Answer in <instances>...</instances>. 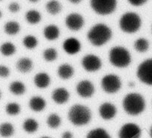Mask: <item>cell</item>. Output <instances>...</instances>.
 I'll return each instance as SVG.
<instances>
[{"label":"cell","instance_id":"obj_1","mask_svg":"<svg viewBox=\"0 0 152 138\" xmlns=\"http://www.w3.org/2000/svg\"><path fill=\"white\" fill-rule=\"evenodd\" d=\"M112 36L111 30L102 23L94 25L88 33V39L93 45L102 46L108 42Z\"/></svg>","mask_w":152,"mask_h":138},{"label":"cell","instance_id":"obj_2","mask_svg":"<svg viewBox=\"0 0 152 138\" xmlns=\"http://www.w3.org/2000/svg\"><path fill=\"white\" fill-rule=\"evenodd\" d=\"M123 108L128 114L137 116L145 110V102L143 96L139 93H129L124 98L123 102Z\"/></svg>","mask_w":152,"mask_h":138},{"label":"cell","instance_id":"obj_3","mask_svg":"<svg viewBox=\"0 0 152 138\" xmlns=\"http://www.w3.org/2000/svg\"><path fill=\"white\" fill-rule=\"evenodd\" d=\"M68 119L74 126H85L91 121V113L88 107L77 104L70 108Z\"/></svg>","mask_w":152,"mask_h":138},{"label":"cell","instance_id":"obj_4","mask_svg":"<svg viewBox=\"0 0 152 138\" xmlns=\"http://www.w3.org/2000/svg\"><path fill=\"white\" fill-rule=\"evenodd\" d=\"M142 21L139 15L134 12H127L120 19V29L127 34H134L139 31Z\"/></svg>","mask_w":152,"mask_h":138},{"label":"cell","instance_id":"obj_5","mask_svg":"<svg viewBox=\"0 0 152 138\" xmlns=\"http://www.w3.org/2000/svg\"><path fill=\"white\" fill-rule=\"evenodd\" d=\"M110 62L117 68H126L132 61L131 54L127 49L123 47H114L109 53Z\"/></svg>","mask_w":152,"mask_h":138},{"label":"cell","instance_id":"obj_6","mask_svg":"<svg viewBox=\"0 0 152 138\" xmlns=\"http://www.w3.org/2000/svg\"><path fill=\"white\" fill-rule=\"evenodd\" d=\"M91 7L97 14L109 15L117 7V0H91Z\"/></svg>","mask_w":152,"mask_h":138},{"label":"cell","instance_id":"obj_7","mask_svg":"<svg viewBox=\"0 0 152 138\" xmlns=\"http://www.w3.org/2000/svg\"><path fill=\"white\" fill-rule=\"evenodd\" d=\"M137 75L142 83L152 85V58L143 61L139 65Z\"/></svg>","mask_w":152,"mask_h":138},{"label":"cell","instance_id":"obj_8","mask_svg":"<svg viewBox=\"0 0 152 138\" xmlns=\"http://www.w3.org/2000/svg\"><path fill=\"white\" fill-rule=\"evenodd\" d=\"M101 85L104 91L108 93H114L121 88V81L118 76L108 74L102 78Z\"/></svg>","mask_w":152,"mask_h":138},{"label":"cell","instance_id":"obj_9","mask_svg":"<svg viewBox=\"0 0 152 138\" xmlns=\"http://www.w3.org/2000/svg\"><path fill=\"white\" fill-rule=\"evenodd\" d=\"M142 131L135 123H126L123 125L119 131V138H140Z\"/></svg>","mask_w":152,"mask_h":138},{"label":"cell","instance_id":"obj_10","mask_svg":"<svg viewBox=\"0 0 152 138\" xmlns=\"http://www.w3.org/2000/svg\"><path fill=\"white\" fill-rule=\"evenodd\" d=\"M82 65L86 71L89 72L96 71L102 66V61L97 56L88 54L84 56L82 60Z\"/></svg>","mask_w":152,"mask_h":138},{"label":"cell","instance_id":"obj_11","mask_svg":"<svg viewBox=\"0 0 152 138\" xmlns=\"http://www.w3.org/2000/svg\"><path fill=\"white\" fill-rule=\"evenodd\" d=\"M85 23L84 18L77 13H72L65 19V25L73 31H80Z\"/></svg>","mask_w":152,"mask_h":138},{"label":"cell","instance_id":"obj_12","mask_svg":"<svg viewBox=\"0 0 152 138\" xmlns=\"http://www.w3.org/2000/svg\"><path fill=\"white\" fill-rule=\"evenodd\" d=\"M94 86L88 80H83L77 85V92L81 97H91L94 93Z\"/></svg>","mask_w":152,"mask_h":138},{"label":"cell","instance_id":"obj_13","mask_svg":"<svg viewBox=\"0 0 152 138\" xmlns=\"http://www.w3.org/2000/svg\"><path fill=\"white\" fill-rule=\"evenodd\" d=\"M99 112L100 117L103 120H109L115 117L117 114V108L113 104L110 102H105L99 106Z\"/></svg>","mask_w":152,"mask_h":138},{"label":"cell","instance_id":"obj_14","mask_svg":"<svg viewBox=\"0 0 152 138\" xmlns=\"http://www.w3.org/2000/svg\"><path fill=\"white\" fill-rule=\"evenodd\" d=\"M81 48V45L78 39L76 38H68L64 42L63 49L68 54H75L78 53Z\"/></svg>","mask_w":152,"mask_h":138},{"label":"cell","instance_id":"obj_15","mask_svg":"<svg viewBox=\"0 0 152 138\" xmlns=\"http://www.w3.org/2000/svg\"><path fill=\"white\" fill-rule=\"evenodd\" d=\"M69 96V93L66 89L64 88H59L53 91L52 93V99L56 103L62 105L68 102Z\"/></svg>","mask_w":152,"mask_h":138},{"label":"cell","instance_id":"obj_16","mask_svg":"<svg viewBox=\"0 0 152 138\" xmlns=\"http://www.w3.org/2000/svg\"><path fill=\"white\" fill-rule=\"evenodd\" d=\"M50 77L47 73H39L34 77V83L39 88H45L50 85Z\"/></svg>","mask_w":152,"mask_h":138},{"label":"cell","instance_id":"obj_17","mask_svg":"<svg viewBox=\"0 0 152 138\" xmlns=\"http://www.w3.org/2000/svg\"><path fill=\"white\" fill-rule=\"evenodd\" d=\"M46 102L41 96H33L29 102V107L32 111L39 112L45 108Z\"/></svg>","mask_w":152,"mask_h":138},{"label":"cell","instance_id":"obj_18","mask_svg":"<svg viewBox=\"0 0 152 138\" xmlns=\"http://www.w3.org/2000/svg\"><path fill=\"white\" fill-rule=\"evenodd\" d=\"M33 68V62L29 58H21L16 62V69L21 73H28Z\"/></svg>","mask_w":152,"mask_h":138},{"label":"cell","instance_id":"obj_19","mask_svg":"<svg viewBox=\"0 0 152 138\" xmlns=\"http://www.w3.org/2000/svg\"><path fill=\"white\" fill-rule=\"evenodd\" d=\"M59 29L56 25H49L46 26L44 29V36L48 40H55L59 37Z\"/></svg>","mask_w":152,"mask_h":138},{"label":"cell","instance_id":"obj_20","mask_svg":"<svg viewBox=\"0 0 152 138\" xmlns=\"http://www.w3.org/2000/svg\"><path fill=\"white\" fill-rule=\"evenodd\" d=\"M58 75L61 79L68 80L74 74V68L71 65L68 64H63L58 68Z\"/></svg>","mask_w":152,"mask_h":138},{"label":"cell","instance_id":"obj_21","mask_svg":"<svg viewBox=\"0 0 152 138\" xmlns=\"http://www.w3.org/2000/svg\"><path fill=\"white\" fill-rule=\"evenodd\" d=\"M4 32L10 36L17 34L20 31V25L17 22L15 21H9L4 26Z\"/></svg>","mask_w":152,"mask_h":138},{"label":"cell","instance_id":"obj_22","mask_svg":"<svg viewBox=\"0 0 152 138\" xmlns=\"http://www.w3.org/2000/svg\"><path fill=\"white\" fill-rule=\"evenodd\" d=\"M46 10L51 15H56L62 10V5L57 0H50L46 4Z\"/></svg>","mask_w":152,"mask_h":138},{"label":"cell","instance_id":"obj_23","mask_svg":"<svg viewBox=\"0 0 152 138\" xmlns=\"http://www.w3.org/2000/svg\"><path fill=\"white\" fill-rule=\"evenodd\" d=\"M9 90L14 95H22L25 92V85L19 81H14L11 83L9 86Z\"/></svg>","mask_w":152,"mask_h":138},{"label":"cell","instance_id":"obj_24","mask_svg":"<svg viewBox=\"0 0 152 138\" xmlns=\"http://www.w3.org/2000/svg\"><path fill=\"white\" fill-rule=\"evenodd\" d=\"M25 19L28 23L31 25H36L41 21L42 16L40 13L37 10H28L25 14Z\"/></svg>","mask_w":152,"mask_h":138},{"label":"cell","instance_id":"obj_25","mask_svg":"<svg viewBox=\"0 0 152 138\" xmlns=\"http://www.w3.org/2000/svg\"><path fill=\"white\" fill-rule=\"evenodd\" d=\"M22 127H23L24 131H26L27 133L32 134L37 131L39 128V124L37 120L32 118H29L25 120Z\"/></svg>","mask_w":152,"mask_h":138},{"label":"cell","instance_id":"obj_26","mask_svg":"<svg viewBox=\"0 0 152 138\" xmlns=\"http://www.w3.org/2000/svg\"><path fill=\"white\" fill-rule=\"evenodd\" d=\"M14 134V127L10 123H3L0 125V136L7 138Z\"/></svg>","mask_w":152,"mask_h":138},{"label":"cell","instance_id":"obj_27","mask_svg":"<svg viewBox=\"0 0 152 138\" xmlns=\"http://www.w3.org/2000/svg\"><path fill=\"white\" fill-rule=\"evenodd\" d=\"M16 52V47L10 42H6L0 46V53L4 56H10L14 54Z\"/></svg>","mask_w":152,"mask_h":138},{"label":"cell","instance_id":"obj_28","mask_svg":"<svg viewBox=\"0 0 152 138\" xmlns=\"http://www.w3.org/2000/svg\"><path fill=\"white\" fill-rule=\"evenodd\" d=\"M86 138H111V137L105 129L98 128L89 131Z\"/></svg>","mask_w":152,"mask_h":138},{"label":"cell","instance_id":"obj_29","mask_svg":"<svg viewBox=\"0 0 152 138\" xmlns=\"http://www.w3.org/2000/svg\"><path fill=\"white\" fill-rule=\"evenodd\" d=\"M148 47H149V43H148V40L145 39L140 38L135 41L134 48L136 49L137 51L144 53L148 50Z\"/></svg>","mask_w":152,"mask_h":138},{"label":"cell","instance_id":"obj_30","mask_svg":"<svg viewBox=\"0 0 152 138\" xmlns=\"http://www.w3.org/2000/svg\"><path fill=\"white\" fill-rule=\"evenodd\" d=\"M47 124L50 129H57L61 124L60 117L56 114H51L48 117Z\"/></svg>","mask_w":152,"mask_h":138},{"label":"cell","instance_id":"obj_31","mask_svg":"<svg viewBox=\"0 0 152 138\" xmlns=\"http://www.w3.org/2000/svg\"><path fill=\"white\" fill-rule=\"evenodd\" d=\"M21 108L17 102H9L6 105L5 111L8 115L16 116L20 113Z\"/></svg>","mask_w":152,"mask_h":138},{"label":"cell","instance_id":"obj_32","mask_svg":"<svg viewBox=\"0 0 152 138\" xmlns=\"http://www.w3.org/2000/svg\"><path fill=\"white\" fill-rule=\"evenodd\" d=\"M37 44H38L37 39L32 35L26 36L23 39L24 46L28 49H34V47H37Z\"/></svg>","mask_w":152,"mask_h":138},{"label":"cell","instance_id":"obj_33","mask_svg":"<svg viewBox=\"0 0 152 138\" xmlns=\"http://www.w3.org/2000/svg\"><path fill=\"white\" fill-rule=\"evenodd\" d=\"M43 56L47 62H52V61H54L57 57V52H56V49L52 48V47L48 48L45 50L44 53H43Z\"/></svg>","mask_w":152,"mask_h":138},{"label":"cell","instance_id":"obj_34","mask_svg":"<svg viewBox=\"0 0 152 138\" xmlns=\"http://www.w3.org/2000/svg\"><path fill=\"white\" fill-rule=\"evenodd\" d=\"M10 75V69L5 65H0V77L6 78Z\"/></svg>","mask_w":152,"mask_h":138},{"label":"cell","instance_id":"obj_35","mask_svg":"<svg viewBox=\"0 0 152 138\" xmlns=\"http://www.w3.org/2000/svg\"><path fill=\"white\" fill-rule=\"evenodd\" d=\"M8 10L11 13H17L20 10V5L17 2L13 1V2H11L8 5Z\"/></svg>","mask_w":152,"mask_h":138},{"label":"cell","instance_id":"obj_36","mask_svg":"<svg viewBox=\"0 0 152 138\" xmlns=\"http://www.w3.org/2000/svg\"><path fill=\"white\" fill-rule=\"evenodd\" d=\"M148 0H128L131 4L134 6H141L146 3Z\"/></svg>","mask_w":152,"mask_h":138},{"label":"cell","instance_id":"obj_37","mask_svg":"<svg viewBox=\"0 0 152 138\" xmlns=\"http://www.w3.org/2000/svg\"><path fill=\"white\" fill-rule=\"evenodd\" d=\"M73 134L70 131H65L62 134V138H73Z\"/></svg>","mask_w":152,"mask_h":138},{"label":"cell","instance_id":"obj_38","mask_svg":"<svg viewBox=\"0 0 152 138\" xmlns=\"http://www.w3.org/2000/svg\"><path fill=\"white\" fill-rule=\"evenodd\" d=\"M68 1H69L70 2L73 3V4H78V3H80L82 0H68Z\"/></svg>","mask_w":152,"mask_h":138},{"label":"cell","instance_id":"obj_39","mask_svg":"<svg viewBox=\"0 0 152 138\" xmlns=\"http://www.w3.org/2000/svg\"><path fill=\"white\" fill-rule=\"evenodd\" d=\"M38 1L39 0H29V1H31L32 3H37Z\"/></svg>","mask_w":152,"mask_h":138},{"label":"cell","instance_id":"obj_40","mask_svg":"<svg viewBox=\"0 0 152 138\" xmlns=\"http://www.w3.org/2000/svg\"><path fill=\"white\" fill-rule=\"evenodd\" d=\"M150 136H151V137L152 138V127L151 128V129H150Z\"/></svg>","mask_w":152,"mask_h":138},{"label":"cell","instance_id":"obj_41","mask_svg":"<svg viewBox=\"0 0 152 138\" xmlns=\"http://www.w3.org/2000/svg\"><path fill=\"white\" fill-rule=\"evenodd\" d=\"M129 85H130L131 87H133V86L134 85V83H129Z\"/></svg>","mask_w":152,"mask_h":138},{"label":"cell","instance_id":"obj_42","mask_svg":"<svg viewBox=\"0 0 152 138\" xmlns=\"http://www.w3.org/2000/svg\"><path fill=\"white\" fill-rule=\"evenodd\" d=\"M1 16H2V13H1V11L0 10V18H1Z\"/></svg>","mask_w":152,"mask_h":138},{"label":"cell","instance_id":"obj_43","mask_svg":"<svg viewBox=\"0 0 152 138\" xmlns=\"http://www.w3.org/2000/svg\"><path fill=\"white\" fill-rule=\"evenodd\" d=\"M41 138H50V137H49L45 136V137H41Z\"/></svg>","mask_w":152,"mask_h":138},{"label":"cell","instance_id":"obj_44","mask_svg":"<svg viewBox=\"0 0 152 138\" xmlns=\"http://www.w3.org/2000/svg\"><path fill=\"white\" fill-rule=\"evenodd\" d=\"M1 91H0V99H1Z\"/></svg>","mask_w":152,"mask_h":138},{"label":"cell","instance_id":"obj_45","mask_svg":"<svg viewBox=\"0 0 152 138\" xmlns=\"http://www.w3.org/2000/svg\"><path fill=\"white\" fill-rule=\"evenodd\" d=\"M0 1H1V0H0Z\"/></svg>","mask_w":152,"mask_h":138}]
</instances>
